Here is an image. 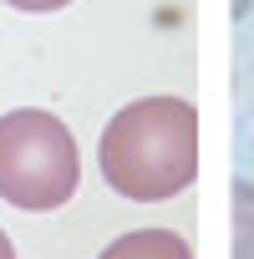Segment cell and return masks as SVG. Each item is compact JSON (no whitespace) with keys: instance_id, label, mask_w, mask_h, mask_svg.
<instances>
[{"instance_id":"obj_3","label":"cell","mask_w":254,"mask_h":259,"mask_svg":"<svg viewBox=\"0 0 254 259\" xmlns=\"http://www.w3.org/2000/svg\"><path fill=\"white\" fill-rule=\"evenodd\" d=\"M97 259H193V244L173 229H138V234L112 239Z\"/></svg>"},{"instance_id":"obj_1","label":"cell","mask_w":254,"mask_h":259,"mask_svg":"<svg viewBox=\"0 0 254 259\" xmlns=\"http://www.w3.org/2000/svg\"><path fill=\"white\" fill-rule=\"evenodd\" d=\"M97 163L112 193L133 203H163L198 178V107L188 97L127 102L97 143Z\"/></svg>"},{"instance_id":"obj_2","label":"cell","mask_w":254,"mask_h":259,"mask_svg":"<svg viewBox=\"0 0 254 259\" xmlns=\"http://www.w3.org/2000/svg\"><path fill=\"white\" fill-rule=\"evenodd\" d=\"M81 183V158L66 122L41 107H16L0 117V198L26 213L61 208Z\"/></svg>"},{"instance_id":"obj_6","label":"cell","mask_w":254,"mask_h":259,"mask_svg":"<svg viewBox=\"0 0 254 259\" xmlns=\"http://www.w3.org/2000/svg\"><path fill=\"white\" fill-rule=\"evenodd\" d=\"M0 259H16V244L6 239V229H0Z\"/></svg>"},{"instance_id":"obj_5","label":"cell","mask_w":254,"mask_h":259,"mask_svg":"<svg viewBox=\"0 0 254 259\" xmlns=\"http://www.w3.org/2000/svg\"><path fill=\"white\" fill-rule=\"evenodd\" d=\"M6 6H16V11H31V16H46V11H61V6H71V0H6Z\"/></svg>"},{"instance_id":"obj_4","label":"cell","mask_w":254,"mask_h":259,"mask_svg":"<svg viewBox=\"0 0 254 259\" xmlns=\"http://www.w3.org/2000/svg\"><path fill=\"white\" fill-rule=\"evenodd\" d=\"M234 259H254V183H234Z\"/></svg>"}]
</instances>
